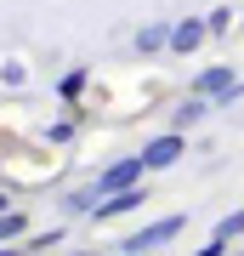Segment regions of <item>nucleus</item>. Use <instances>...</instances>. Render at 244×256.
<instances>
[{
	"label": "nucleus",
	"instance_id": "f257e3e1",
	"mask_svg": "<svg viewBox=\"0 0 244 256\" xmlns=\"http://www.w3.org/2000/svg\"><path fill=\"white\" fill-rule=\"evenodd\" d=\"M239 74H233V63H210V68H199V80H193V97H227L233 102V92H239Z\"/></svg>",
	"mask_w": 244,
	"mask_h": 256
},
{
	"label": "nucleus",
	"instance_id": "f03ea898",
	"mask_svg": "<svg viewBox=\"0 0 244 256\" xmlns=\"http://www.w3.org/2000/svg\"><path fill=\"white\" fill-rule=\"evenodd\" d=\"M188 154V142H182V131H165V137H154V142H142V165L148 171H171V165Z\"/></svg>",
	"mask_w": 244,
	"mask_h": 256
},
{
	"label": "nucleus",
	"instance_id": "7ed1b4c3",
	"mask_svg": "<svg viewBox=\"0 0 244 256\" xmlns=\"http://www.w3.org/2000/svg\"><path fill=\"white\" fill-rule=\"evenodd\" d=\"M182 234V216H159V222H148V228H136L131 239H119L125 250H136V256H148L154 245H165V239H176Z\"/></svg>",
	"mask_w": 244,
	"mask_h": 256
},
{
	"label": "nucleus",
	"instance_id": "20e7f679",
	"mask_svg": "<svg viewBox=\"0 0 244 256\" xmlns=\"http://www.w3.org/2000/svg\"><path fill=\"white\" fill-rule=\"evenodd\" d=\"M142 171H148V165H142V154L119 160V165H108V171L97 176V194L108 200V194H119V188H136V182H142Z\"/></svg>",
	"mask_w": 244,
	"mask_h": 256
},
{
	"label": "nucleus",
	"instance_id": "39448f33",
	"mask_svg": "<svg viewBox=\"0 0 244 256\" xmlns=\"http://www.w3.org/2000/svg\"><path fill=\"white\" fill-rule=\"evenodd\" d=\"M210 40V23L205 18H182V23H171V52H199Z\"/></svg>",
	"mask_w": 244,
	"mask_h": 256
},
{
	"label": "nucleus",
	"instance_id": "423d86ee",
	"mask_svg": "<svg viewBox=\"0 0 244 256\" xmlns=\"http://www.w3.org/2000/svg\"><path fill=\"white\" fill-rule=\"evenodd\" d=\"M142 200H148L142 188H119V194H108V200L97 205V222H108V216H125V210H142Z\"/></svg>",
	"mask_w": 244,
	"mask_h": 256
},
{
	"label": "nucleus",
	"instance_id": "0eeeda50",
	"mask_svg": "<svg viewBox=\"0 0 244 256\" xmlns=\"http://www.w3.org/2000/svg\"><path fill=\"white\" fill-rule=\"evenodd\" d=\"M165 46H171V23H142V28H136V52H142V57H154Z\"/></svg>",
	"mask_w": 244,
	"mask_h": 256
},
{
	"label": "nucleus",
	"instance_id": "6e6552de",
	"mask_svg": "<svg viewBox=\"0 0 244 256\" xmlns=\"http://www.w3.org/2000/svg\"><path fill=\"white\" fill-rule=\"evenodd\" d=\"M205 108H210V97H193V92H188V102H182V108L171 114V120H176L171 131H188V126H199V120H205Z\"/></svg>",
	"mask_w": 244,
	"mask_h": 256
},
{
	"label": "nucleus",
	"instance_id": "1a4fd4ad",
	"mask_svg": "<svg viewBox=\"0 0 244 256\" xmlns=\"http://www.w3.org/2000/svg\"><path fill=\"white\" fill-rule=\"evenodd\" d=\"M239 234H244V210H227V216L216 222V239H227V245H233Z\"/></svg>",
	"mask_w": 244,
	"mask_h": 256
},
{
	"label": "nucleus",
	"instance_id": "9d476101",
	"mask_svg": "<svg viewBox=\"0 0 244 256\" xmlns=\"http://www.w3.org/2000/svg\"><path fill=\"white\" fill-rule=\"evenodd\" d=\"M23 234V210H0V239H17Z\"/></svg>",
	"mask_w": 244,
	"mask_h": 256
},
{
	"label": "nucleus",
	"instance_id": "9b49d317",
	"mask_svg": "<svg viewBox=\"0 0 244 256\" xmlns=\"http://www.w3.org/2000/svg\"><path fill=\"white\" fill-rule=\"evenodd\" d=\"M205 23H210V34H227V28H233V6H216Z\"/></svg>",
	"mask_w": 244,
	"mask_h": 256
},
{
	"label": "nucleus",
	"instance_id": "f8f14e48",
	"mask_svg": "<svg viewBox=\"0 0 244 256\" xmlns=\"http://www.w3.org/2000/svg\"><path fill=\"white\" fill-rule=\"evenodd\" d=\"M0 210H11V205H6V194H0Z\"/></svg>",
	"mask_w": 244,
	"mask_h": 256
},
{
	"label": "nucleus",
	"instance_id": "ddd939ff",
	"mask_svg": "<svg viewBox=\"0 0 244 256\" xmlns=\"http://www.w3.org/2000/svg\"><path fill=\"white\" fill-rule=\"evenodd\" d=\"M125 256H136V250H125Z\"/></svg>",
	"mask_w": 244,
	"mask_h": 256
}]
</instances>
